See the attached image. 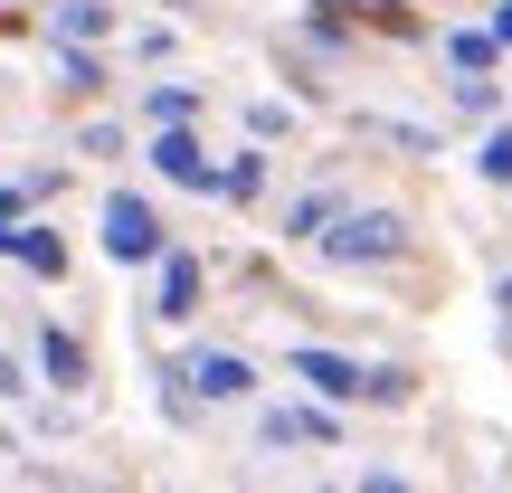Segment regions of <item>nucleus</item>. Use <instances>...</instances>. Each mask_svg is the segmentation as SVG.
Masks as SVG:
<instances>
[{
  "instance_id": "obj_23",
  "label": "nucleus",
  "mask_w": 512,
  "mask_h": 493,
  "mask_svg": "<svg viewBox=\"0 0 512 493\" xmlns=\"http://www.w3.org/2000/svg\"><path fill=\"white\" fill-rule=\"evenodd\" d=\"M10 228H19V190L0 181V238H10Z\"/></svg>"
},
{
  "instance_id": "obj_20",
  "label": "nucleus",
  "mask_w": 512,
  "mask_h": 493,
  "mask_svg": "<svg viewBox=\"0 0 512 493\" xmlns=\"http://www.w3.org/2000/svg\"><path fill=\"white\" fill-rule=\"evenodd\" d=\"M247 133H256V143H285L294 114H285V105H247Z\"/></svg>"
},
{
  "instance_id": "obj_3",
  "label": "nucleus",
  "mask_w": 512,
  "mask_h": 493,
  "mask_svg": "<svg viewBox=\"0 0 512 493\" xmlns=\"http://www.w3.org/2000/svg\"><path fill=\"white\" fill-rule=\"evenodd\" d=\"M285 370H294V380H304L323 408H351V399L370 389V361H351V351H332V342H294Z\"/></svg>"
},
{
  "instance_id": "obj_22",
  "label": "nucleus",
  "mask_w": 512,
  "mask_h": 493,
  "mask_svg": "<svg viewBox=\"0 0 512 493\" xmlns=\"http://www.w3.org/2000/svg\"><path fill=\"white\" fill-rule=\"evenodd\" d=\"M0 399H29V370H19L10 351H0Z\"/></svg>"
},
{
  "instance_id": "obj_25",
  "label": "nucleus",
  "mask_w": 512,
  "mask_h": 493,
  "mask_svg": "<svg viewBox=\"0 0 512 493\" xmlns=\"http://www.w3.org/2000/svg\"><path fill=\"white\" fill-rule=\"evenodd\" d=\"M494 304H503V323H512V275H503V285H494Z\"/></svg>"
},
{
  "instance_id": "obj_24",
  "label": "nucleus",
  "mask_w": 512,
  "mask_h": 493,
  "mask_svg": "<svg viewBox=\"0 0 512 493\" xmlns=\"http://www.w3.org/2000/svg\"><path fill=\"white\" fill-rule=\"evenodd\" d=\"M484 29H494V38H503V48H512V0H494V19H484Z\"/></svg>"
},
{
  "instance_id": "obj_11",
  "label": "nucleus",
  "mask_w": 512,
  "mask_h": 493,
  "mask_svg": "<svg viewBox=\"0 0 512 493\" xmlns=\"http://www.w3.org/2000/svg\"><path fill=\"white\" fill-rule=\"evenodd\" d=\"M446 67H456V76H494L503 67V38L494 29H446Z\"/></svg>"
},
{
  "instance_id": "obj_14",
  "label": "nucleus",
  "mask_w": 512,
  "mask_h": 493,
  "mask_svg": "<svg viewBox=\"0 0 512 493\" xmlns=\"http://www.w3.org/2000/svg\"><path fill=\"white\" fill-rule=\"evenodd\" d=\"M446 95H456V114H475V124H494V105H503L494 76H446Z\"/></svg>"
},
{
  "instance_id": "obj_19",
  "label": "nucleus",
  "mask_w": 512,
  "mask_h": 493,
  "mask_svg": "<svg viewBox=\"0 0 512 493\" xmlns=\"http://www.w3.org/2000/svg\"><path fill=\"white\" fill-rule=\"evenodd\" d=\"M76 152H95V162H124V124H86V133H76Z\"/></svg>"
},
{
  "instance_id": "obj_12",
  "label": "nucleus",
  "mask_w": 512,
  "mask_h": 493,
  "mask_svg": "<svg viewBox=\"0 0 512 493\" xmlns=\"http://www.w3.org/2000/svg\"><path fill=\"white\" fill-rule=\"evenodd\" d=\"M475 181L512 190V124H484V143H475Z\"/></svg>"
},
{
  "instance_id": "obj_2",
  "label": "nucleus",
  "mask_w": 512,
  "mask_h": 493,
  "mask_svg": "<svg viewBox=\"0 0 512 493\" xmlns=\"http://www.w3.org/2000/svg\"><path fill=\"white\" fill-rule=\"evenodd\" d=\"M105 256H114V266H162V256H171L162 209H152L143 190H114V200H105Z\"/></svg>"
},
{
  "instance_id": "obj_4",
  "label": "nucleus",
  "mask_w": 512,
  "mask_h": 493,
  "mask_svg": "<svg viewBox=\"0 0 512 493\" xmlns=\"http://www.w3.org/2000/svg\"><path fill=\"white\" fill-rule=\"evenodd\" d=\"M181 380H190V399H200V408H238V399H256V361H247V351H190Z\"/></svg>"
},
{
  "instance_id": "obj_26",
  "label": "nucleus",
  "mask_w": 512,
  "mask_h": 493,
  "mask_svg": "<svg viewBox=\"0 0 512 493\" xmlns=\"http://www.w3.org/2000/svg\"><path fill=\"white\" fill-rule=\"evenodd\" d=\"M162 10H190V0H162Z\"/></svg>"
},
{
  "instance_id": "obj_16",
  "label": "nucleus",
  "mask_w": 512,
  "mask_h": 493,
  "mask_svg": "<svg viewBox=\"0 0 512 493\" xmlns=\"http://www.w3.org/2000/svg\"><path fill=\"white\" fill-rule=\"evenodd\" d=\"M10 256H19L29 275H57V266H67V247H57L48 228H19V238H10Z\"/></svg>"
},
{
  "instance_id": "obj_7",
  "label": "nucleus",
  "mask_w": 512,
  "mask_h": 493,
  "mask_svg": "<svg viewBox=\"0 0 512 493\" xmlns=\"http://www.w3.org/2000/svg\"><path fill=\"white\" fill-rule=\"evenodd\" d=\"M152 275H162V285H152V313H162V323H190V313H200V285H209V275H200V256H190V247H171Z\"/></svg>"
},
{
  "instance_id": "obj_21",
  "label": "nucleus",
  "mask_w": 512,
  "mask_h": 493,
  "mask_svg": "<svg viewBox=\"0 0 512 493\" xmlns=\"http://www.w3.org/2000/svg\"><path fill=\"white\" fill-rule=\"evenodd\" d=\"M351 493H418V484H408V475H389V465H370V475L351 484Z\"/></svg>"
},
{
  "instance_id": "obj_27",
  "label": "nucleus",
  "mask_w": 512,
  "mask_h": 493,
  "mask_svg": "<svg viewBox=\"0 0 512 493\" xmlns=\"http://www.w3.org/2000/svg\"><path fill=\"white\" fill-rule=\"evenodd\" d=\"M313 493H342V484H313Z\"/></svg>"
},
{
  "instance_id": "obj_13",
  "label": "nucleus",
  "mask_w": 512,
  "mask_h": 493,
  "mask_svg": "<svg viewBox=\"0 0 512 493\" xmlns=\"http://www.w3.org/2000/svg\"><path fill=\"white\" fill-rule=\"evenodd\" d=\"M219 200H238V209H247V200H266V152H238V162L219 171Z\"/></svg>"
},
{
  "instance_id": "obj_15",
  "label": "nucleus",
  "mask_w": 512,
  "mask_h": 493,
  "mask_svg": "<svg viewBox=\"0 0 512 493\" xmlns=\"http://www.w3.org/2000/svg\"><path fill=\"white\" fill-rule=\"evenodd\" d=\"M143 114H152V133H171V124H190V114H200V95H190V86H152Z\"/></svg>"
},
{
  "instance_id": "obj_18",
  "label": "nucleus",
  "mask_w": 512,
  "mask_h": 493,
  "mask_svg": "<svg viewBox=\"0 0 512 493\" xmlns=\"http://www.w3.org/2000/svg\"><path fill=\"white\" fill-rule=\"evenodd\" d=\"M57 76H67V95H95V86H105V57H95V48H67V57H57Z\"/></svg>"
},
{
  "instance_id": "obj_6",
  "label": "nucleus",
  "mask_w": 512,
  "mask_h": 493,
  "mask_svg": "<svg viewBox=\"0 0 512 493\" xmlns=\"http://www.w3.org/2000/svg\"><path fill=\"white\" fill-rule=\"evenodd\" d=\"M152 171H162V181H181V190H200V200H219V162H209V143H200L190 124L152 133Z\"/></svg>"
},
{
  "instance_id": "obj_10",
  "label": "nucleus",
  "mask_w": 512,
  "mask_h": 493,
  "mask_svg": "<svg viewBox=\"0 0 512 493\" xmlns=\"http://www.w3.org/2000/svg\"><path fill=\"white\" fill-rule=\"evenodd\" d=\"M38 370H48V389H86V342L76 332H38Z\"/></svg>"
},
{
  "instance_id": "obj_5",
  "label": "nucleus",
  "mask_w": 512,
  "mask_h": 493,
  "mask_svg": "<svg viewBox=\"0 0 512 493\" xmlns=\"http://www.w3.org/2000/svg\"><path fill=\"white\" fill-rule=\"evenodd\" d=\"M256 446H342V418H332L323 399H294V408H256Z\"/></svg>"
},
{
  "instance_id": "obj_17",
  "label": "nucleus",
  "mask_w": 512,
  "mask_h": 493,
  "mask_svg": "<svg viewBox=\"0 0 512 493\" xmlns=\"http://www.w3.org/2000/svg\"><path fill=\"white\" fill-rule=\"evenodd\" d=\"M361 399H370V408H408V399H418V380H408L399 361H380V370H370V389H361Z\"/></svg>"
},
{
  "instance_id": "obj_8",
  "label": "nucleus",
  "mask_w": 512,
  "mask_h": 493,
  "mask_svg": "<svg viewBox=\"0 0 512 493\" xmlns=\"http://www.w3.org/2000/svg\"><path fill=\"white\" fill-rule=\"evenodd\" d=\"M48 29H57V48H95V38H114V0H57Z\"/></svg>"
},
{
  "instance_id": "obj_1",
  "label": "nucleus",
  "mask_w": 512,
  "mask_h": 493,
  "mask_svg": "<svg viewBox=\"0 0 512 493\" xmlns=\"http://www.w3.org/2000/svg\"><path fill=\"white\" fill-rule=\"evenodd\" d=\"M313 256H323L332 275H380V266H399V256H408V219H399V209H342Z\"/></svg>"
},
{
  "instance_id": "obj_9",
  "label": "nucleus",
  "mask_w": 512,
  "mask_h": 493,
  "mask_svg": "<svg viewBox=\"0 0 512 493\" xmlns=\"http://www.w3.org/2000/svg\"><path fill=\"white\" fill-rule=\"evenodd\" d=\"M342 209H351L342 190H304V200H285V238L294 247H323V228L342 219Z\"/></svg>"
}]
</instances>
